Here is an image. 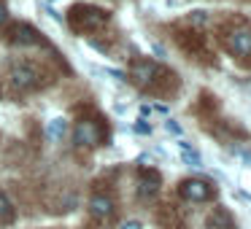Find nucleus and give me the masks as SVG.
Returning a JSON list of instances; mask_svg holds the SVG:
<instances>
[{"label":"nucleus","instance_id":"9","mask_svg":"<svg viewBox=\"0 0 251 229\" xmlns=\"http://www.w3.org/2000/svg\"><path fill=\"white\" fill-rule=\"evenodd\" d=\"M138 197L141 200H154V197L159 194V189H162V178H159L157 170L151 167H143L141 173H138Z\"/></svg>","mask_w":251,"mask_h":229},{"label":"nucleus","instance_id":"3","mask_svg":"<svg viewBox=\"0 0 251 229\" xmlns=\"http://www.w3.org/2000/svg\"><path fill=\"white\" fill-rule=\"evenodd\" d=\"M222 46L238 60H246L251 65V24L238 22V24H224L222 33H219Z\"/></svg>","mask_w":251,"mask_h":229},{"label":"nucleus","instance_id":"5","mask_svg":"<svg viewBox=\"0 0 251 229\" xmlns=\"http://www.w3.org/2000/svg\"><path fill=\"white\" fill-rule=\"evenodd\" d=\"M3 38L11 46H46L49 49V41L44 38V33L30 22H11L3 33Z\"/></svg>","mask_w":251,"mask_h":229},{"label":"nucleus","instance_id":"13","mask_svg":"<svg viewBox=\"0 0 251 229\" xmlns=\"http://www.w3.org/2000/svg\"><path fill=\"white\" fill-rule=\"evenodd\" d=\"M68 132V121L62 119V116H57V119H51L49 124H46V135L51 137V140H62Z\"/></svg>","mask_w":251,"mask_h":229},{"label":"nucleus","instance_id":"18","mask_svg":"<svg viewBox=\"0 0 251 229\" xmlns=\"http://www.w3.org/2000/svg\"><path fill=\"white\" fill-rule=\"evenodd\" d=\"M165 127H168V132H176V135H178V132H181V127L176 124V121H168V124H165Z\"/></svg>","mask_w":251,"mask_h":229},{"label":"nucleus","instance_id":"10","mask_svg":"<svg viewBox=\"0 0 251 229\" xmlns=\"http://www.w3.org/2000/svg\"><path fill=\"white\" fill-rule=\"evenodd\" d=\"M114 210H116V205L108 194H92V200H89V213H92L95 221H108V218L114 216Z\"/></svg>","mask_w":251,"mask_h":229},{"label":"nucleus","instance_id":"14","mask_svg":"<svg viewBox=\"0 0 251 229\" xmlns=\"http://www.w3.org/2000/svg\"><path fill=\"white\" fill-rule=\"evenodd\" d=\"M178 146H181V151H184V159H186V162L197 167V164H200V154H197L195 148H189V143H184V140H181Z\"/></svg>","mask_w":251,"mask_h":229},{"label":"nucleus","instance_id":"16","mask_svg":"<svg viewBox=\"0 0 251 229\" xmlns=\"http://www.w3.org/2000/svg\"><path fill=\"white\" fill-rule=\"evenodd\" d=\"M122 229H143V224L132 218V221H125V224H122Z\"/></svg>","mask_w":251,"mask_h":229},{"label":"nucleus","instance_id":"12","mask_svg":"<svg viewBox=\"0 0 251 229\" xmlns=\"http://www.w3.org/2000/svg\"><path fill=\"white\" fill-rule=\"evenodd\" d=\"M17 210H14V202L8 200V194L0 189V224H14Z\"/></svg>","mask_w":251,"mask_h":229},{"label":"nucleus","instance_id":"8","mask_svg":"<svg viewBox=\"0 0 251 229\" xmlns=\"http://www.w3.org/2000/svg\"><path fill=\"white\" fill-rule=\"evenodd\" d=\"M178 197L186 202H208L216 197V189L202 178H186L178 183Z\"/></svg>","mask_w":251,"mask_h":229},{"label":"nucleus","instance_id":"4","mask_svg":"<svg viewBox=\"0 0 251 229\" xmlns=\"http://www.w3.org/2000/svg\"><path fill=\"white\" fill-rule=\"evenodd\" d=\"M46 81H49L46 73L41 70L35 62H14L11 70H8V84H11L14 89H19V92H35V89H41Z\"/></svg>","mask_w":251,"mask_h":229},{"label":"nucleus","instance_id":"6","mask_svg":"<svg viewBox=\"0 0 251 229\" xmlns=\"http://www.w3.org/2000/svg\"><path fill=\"white\" fill-rule=\"evenodd\" d=\"M108 137V130L100 119H81L73 127V143L78 148H95Z\"/></svg>","mask_w":251,"mask_h":229},{"label":"nucleus","instance_id":"17","mask_svg":"<svg viewBox=\"0 0 251 229\" xmlns=\"http://www.w3.org/2000/svg\"><path fill=\"white\" fill-rule=\"evenodd\" d=\"M6 22H8V8L3 6V3H0V27H3Z\"/></svg>","mask_w":251,"mask_h":229},{"label":"nucleus","instance_id":"7","mask_svg":"<svg viewBox=\"0 0 251 229\" xmlns=\"http://www.w3.org/2000/svg\"><path fill=\"white\" fill-rule=\"evenodd\" d=\"M176 44H178L189 57H195V60L211 62V51H208L205 35L197 33V30H176Z\"/></svg>","mask_w":251,"mask_h":229},{"label":"nucleus","instance_id":"2","mask_svg":"<svg viewBox=\"0 0 251 229\" xmlns=\"http://www.w3.org/2000/svg\"><path fill=\"white\" fill-rule=\"evenodd\" d=\"M111 22V14L100 6H89V3H76L68 11V27L76 33H95V30L105 27Z\"/></svg>","mask_w":251,"mask_h":229},{"label":"nucleus","instance_id":"19","mask_svg":"<svg viewBox=\"0 0 251 229\" xmlns=\"http://www.w3.org/2000/svg\"><path fill=\"white\" fill-rule=\"evenodd\" d=\"M0 94H3V89H0Z\"/></svg>","mask_w":251,"mask_h":229},{"label":"nucleus","instance_id":"15","mask_svg":"<svg viewBox=\"0 0 251 229\" xmlns=\"http://www.w3.org/2000/svg\"><path fill=\"white\" fill-rule=\"evenodd\" d=\"M132 130H135V132H138V135H149V132H151V127H149V124H146V121H143V119H141V121H135V127H132Z\"/></svg>","mask_w":251,"mask_h":229},{"label":"nucleus","instance_id":"11","mask_svg":"<svg viewBox=\"0 0 251 229\" xmlns=\"http://www.w3.org/2000/svg\"><path fill=\"white\" fill-rule=\"evenodd\" d=\"M205 227L208 229H238L235 227V218L229 216L227 207H213L205 218Z\"/></svg>","mask_w":251,"mask_h":229},{"label":"nucleus","instance_id":"1","mask_svg":"<svg viewBox=\"0 0 251 229\" xmlns=\"http://www.w3.org/2000/svg\"><path fill=\"white\" fill-rule=\"evenodd\" d=\"M130 78L138 89L149 94H159V97H168L178 89V78L170 68L159 65L151 60H135L130 65Z\"/></svg>","mask_w":251,"mask_h":229}]
</instances>
